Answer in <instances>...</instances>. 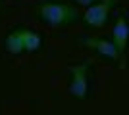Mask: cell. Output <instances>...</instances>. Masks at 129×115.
Masks as SVG:
<instances>
[{
    "label": "cell",
    "mask_w": 129,
    "mask_h": 115,
    "mask_svg": "<svg viewBox=\"0 0 129 115\" xmlns=\"http://www.w3.org/2000/svg\"><path fill=\"white\" fill-rule=\"evenodd\" d=\"M39 16L50 27H66L77 21L79 12L71 4L60 2V0H48L39 6Z\"/></svg>",
    "instance_id": "obj_1"
},
{
    "label": "cell",
    "mask_w": 129,
    "mask_h": 115,
    "mask_svg": "<svg viewBox=\"0 0 129 115\" xmlns=\"http://www.w3.org/2000/svg\"><path fill=\"white\" fill-rule=\"evenodd\" d=\"M70 94L75 100H87L89 90H91V81H89V63H73L70 65Z\"/></svg>",
    "instance_id": "obj_2"
},
{
    "label": "cell",
    "mask_w": 129,
    "mask_h": 115,
    "mask_svg": "<svg viewBox=\"0 0 129 115\" xmlns=\"http://www.w3.org/2000/svg\"><path fill=\"white\" fill-rule=\"evenodd\" d=\"M116 4V0H98L96 4L89 6L83 14V23L91 29H100L106 25L108 17H110V10Z\"/></svg>",
    "instance_id": "obj_3"
},
{
    "label": "cell",
    "mask_w": 129,
    "mask_h": 115,
    "mask_svg": "<svg viewBox=\"0 0 129 115\" xmlns=\"http://www.w3.org/2000/svg\"><path fill=\"white\" fill-rule=\"evenodd\" d=\"M79 44L87 46L89 50L96 52L98 56H102L104 60H110V61H121V56H119L118 48L112 40L108 38H100V37H83L79 38Z\"/></svg>",
    "instance_id": "obj_4"
},
{
    "label": "cell",
    "mask_w": 129,
    "mask_h": 115,
    "mask_svg": "<svg viewBox=\"0 0 129 115\" xmlns=\"http://www.w3.org/2000/svg\"><path fill=\"white\" fill-rule=\"evenodd\" d=\"M112 42L116 44V48L121 56V63H125V50H127V42H129V23L125 19V16H118L116 23H114Z\"/></svg>",
    "instance_id": "obj_5"
},
{
    "label": "cell",
    "mask_w": 129,
    "mask_h": 115,
    "mask_svg": "<svg viewBox=\"0 0 129 115\" xmlns=\"http://www.w3.org/2000/svg\"><path fill=\"white\" fill-rule=\"evenodd\" d=\"M4 46L14 56L25 54V27H16L14 31H10L6 35Z\"/></svg>",
    "instance_id": "obj_6"
},
{
    "label": "cell",
    "mask_w": 129,
    "mask_h": 115,
    "mask_svg": "<svg viewBox=\"0 0 129 115\" xmlns=\"http://www.w3.org/2000/svg\"><path fill=\"white\" fill-rule=\"evenodd\" d=\"M43 48V37L41 33L25 27V54H35Z\"/></svg>",
    "instance_id": "obj_7"
},
{
    "label": "cell",
    "mask_w": 129,
    "mask_h": 115,
    "mask_svg": "<svg viewBox=\"0 0 129 115\" xmlns=\"http://www.w3.org/2000/svg\"><path fill=\"white\" fill-rule=\"evenodd\" d=\"M77 6H85V8H89V6H92V4H96L98 0H73Z\"/></svg>",
    "instance_id": "obj_8"
}]
</instances>
